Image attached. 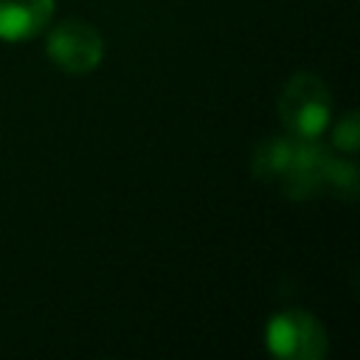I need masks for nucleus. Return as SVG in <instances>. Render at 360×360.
Segmentation results:
<instances>
[{"mask_svg": "<svg viewBox=\"0 0 360 360\" xmlns=\"http://www.w3.org/2000/svg\"><path fill=\"white\" fill-rule=\"evenodd\" d=\"M278 118L292 141H318L332 121V96L315 73H295L278 96Z\"/></svg>", "mask_w": 360, "mask_h": 360, "instance_id": "nucleus-1", "label": "nucleus"}, {"mask_svg": "<svg viewBox=\"0 0 360 360\" xmlns=\"http://www.w3.org/2000/svg\"><path fill=\"white\" fill-rule=\"evenodd\" d=\"M264 346L281 360H321L329 340L315 315L304 309H281L264 323Z\"/></svg>", "mask_w": 360, "mask_h": 360, "instance_id": "nucleus-2", "label": "nucleus"}, {"mask_svg": "<svg viewBox=\"0 0 360 360\" xmlns=\"http://www.w3.org/2000/svg\"><path fill=\"white\" fill-rule=\"evenodd\" d=\"M45 51L65 73H90L98 68L104 45L93 25L82 20H65L48 31Z\"/></svg>", "mask_w": 360, "mask_h": 360, "instance_id": "nucleus-3", "label": "nucleus"}, {"mask_svg": "<svg viewBox=\"0 0 360 360\" xmlns=\"http://www.w3.org/2000/svg\"><path fill=\"white\" fill-rule=\"evenodd\" d=\"M53 0H0V39L20 42L45 31Z\"/></svg>", "mask_w": 360, "mask_h": 360, "instance_id": "nucleus-4", "label": "nucleus"}, {"mask_svg": "<svg viewBox=\"0 0 360 360\" xmlns=\"http://www.w3.org/2000/svg\"><path fill=\"white\" fill-rule=\"evenodd\" d=\"M332 143L340 149V152H354L357 149V115L354 112H346L338 124H335V138Z\"/></svg>", "mask_w": 360, "mask_h": 360, "instance_id": "nucleus-5", "label": "nucleus"}]
</instances>
